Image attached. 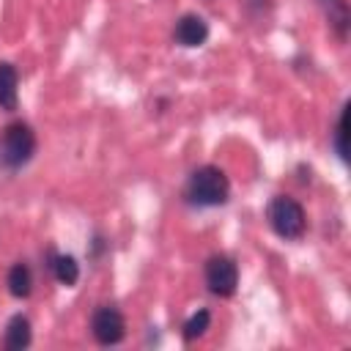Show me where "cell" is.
Instances as JSON below:
<instances>
[{"label": "cell", "mask_w": 351, "mask_h": 351, "mask_svg": "<svg viewBox=\"0 0 351 351\" xmlns=\"http://www.w3.org/2000/svg\"><path fill=\"white\" fill-rule=\"evenodd\" d=\"M208 326H211V313H208V310H197V313H192V315L184 321L181 335H184L186 343H192V340L203 337V335L208 332Z\"/></svg>", "instance_id": "cell-12"}, {"label": "cell", "mask_w": 351, "mask_h": 351, "mask_svg": "<svg viewBox=\"0 0 351 351\" xmlns=\"http://www.w3.org/2000/svg\"><path fill=\"white\" fill-rule=\"evenodd\" d=\"M5 285H8V293H11L14 299H27L30 291H33V274H30V269H27L22 261L14 263V266L8 269Z\"/></svg>", "instance_id": "cell-10"}, {"label": "cell", "mask_w": 351, "mask_h": 351, "mask_svg": "<svg viewBox=\"0 0 351 351\" xmlns=\"http://www.w3.org/2000/svg\"><path fill=\"white\" fill-rule=\"evenodd\" d=\"M326 19H329V27L335 30V36L340 41H346L348 36V25H351V14H348V3L346 0H318Z\"/></svg>", "instance_id": "cell-8"}, {"label": "cell", "mask_w": 351, "mask_h": 351, "mask_svg": "<svg viewBox=\"0 0 351 351\" xmlns=\"http://www.w3.org/2000/svg\"><path fill=\"white\" fill-rule=\"evenodd\" d=\"M266 217H269L271 230H274L280 239L296 241V239H302L304 230H307V217H304L302 203L293 200V197H288V195H277V197H271Z\"/></svg>", "instance_id": "cell-3"}, {"label": "cell", "mask_w": 351, "mask_h": 351, "mask_svg": "<svg viewBox=\"0 0 351 351\" xmlns=\"http://www.w3.org/2000/svg\"><path fill=\"white\" fill-rule=\"evenodd\" d=\"M348 104H343L337 126H335V151L340 156V162H348Z\"/></svg>", "instance_id": "cell-13"}, {"label": "cell", "mask_w": 351, "mask_h": 351, "mask_svg": "<svg viewBox=\"0 0 351 351\" xmlns=\"http://www.w3.org/2000/svg\"><path fill=\"white\" fill-rule=\"evenodd\" d=\"M36 154V132L25 121H14L0 132V167L19 170Z\"/></svg>", "instance_id": "cell-2"}, {"label": "cell", "mask_w": 351, "mask_h": 351, "mask_svg": "<svg viewBox=\"0 0 351 351\" xmlns=\"http://www.w3.org/2000/svg\"><path fill=\"white\" fill-rule=\"evenodd\" d=\"M173 38L181 47H189V49L200 47L208 38V22L200 14H184V16H178V22L173 27Z\"/></svg>", "instance_id": "cell-6"}, {"label": "cell", "mask_w": 351, "mask_h": 351, "mask_svg": "<svg viewBox=\"0 0 351 351\" xmlns=\"http://www.w3.org/2000/svg\"><path fill=\"white\" fill-rule=\"evenodd\" d=\"M49 269L60 285H74L80 280V263L74 261V255H52Z\"/></svg>", "instance_id": "cell-11"}, {"label": "cell", "mask_w": 351, "mask_h": 351, "mask_svg": "<svg viewBox=\"0 0 351 351\" xmlns=\"http://www.w3.org/2000/svg\"><path fill=\"white\" fill-rule=\"evenodd\" d=\"M90 332H93V337H96L99 346H118L126 337V321H123V315H121L118 307L101 304V307L93 310Z\"/></svg>", "instance_id": "cell-5"}, {"label": "cell", "mask_w": 351, "mask_h": 351, "mask_svg": "<svg viewBox=\"0 0 351 351\" xmlns=\"http://www.w3.org/2000/svg\"><path fill=\"white\" fill-rule=\"evenodd\" d=\"M184 197H186V203H192L197 208L222 206L230 197V181H228L225 170H219L217 165H203V167L192 170Z\"/></svg>", "instance_id": "cell-1"}, {"label": "cell", "mask_w": 351, "mask_h": 351, "mask_svg": "<svg viewBox=\"0 0 351 351\" xmlns=\"http://www.w3.org/2000/svg\"><path fill=\"white\" fill-rule=\"evenodd\" d=\"M206 285L214 296H233L236 293V285H239V266L230 255H211L206 261Z\"/></svg>", "instance_id": "cell-4"}, {"label": "cell", "mask_w": 351, "mask_h": 351, "mask_svg": "<svg viewBox=\"0 0 351 351\" xmlns=\"http://www.w3.org/2000/svg\"><path fill=\"white\" fill-rule=\"evenodd\" d=\"M19 74L11 63H0V110H16L19 101Z\"/></svg>", "instance_id": "cell-9"}, {"label": "cell", "mask_w": 351, "mask_h": 351, "mask_svg": "<svg viewBox=\"0 0 351 351\" xmlns=\"http://www.w3.org/2000/svg\"><path fill=\"white\" fill-rule=\"evenodd\" d=\"M30 340H33V329H30V321H27L22 313L11 315V318H8V324H5L3 346H5L8 351H22V348H27V346H30Z\"/></svg>", "instance_id": "cell-7"}]
</instances>
